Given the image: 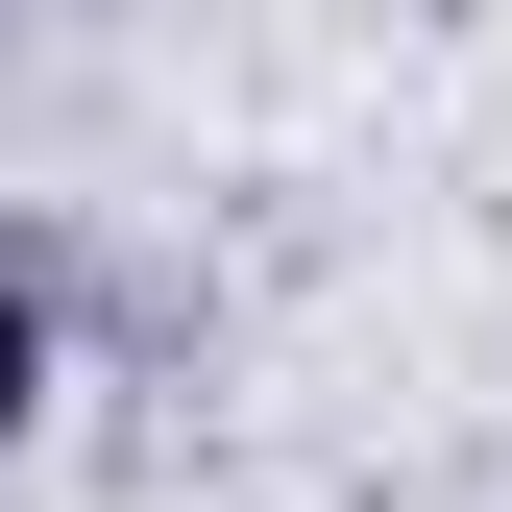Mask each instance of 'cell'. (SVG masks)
Returning a JSON list of instances; mask_svg holds the SVG:
<instances>
[{
  "mask_svg": "<svg viewBox=\"0 0 512 512\" xmlns=\"http://www.w3.org/2000/svg\"><path fill=\"white\" fill-rule=\"evenodd\" d=\"M49 439V293H0V464Z\"/></svg>",
  "mask_w": 512,
  "mask_h": 512,
  "instance_id": "obj_1",
  "label": "cell"
}]
</instances>
